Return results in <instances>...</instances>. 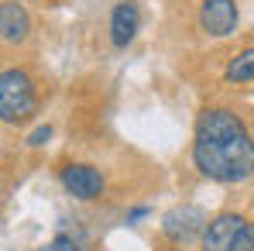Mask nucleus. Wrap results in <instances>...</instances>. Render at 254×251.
Returning a JSON list of instances; mask_svg holds the SVG:
<instances>
[{"instance_id": "f257e3e1", "label": "nucleus", "mask_w": 254, "mask_h": 251, "mask_svg": "<svg viewBox=\"0 0 254 251\" xmlns=\"http://www.w3.org/2000/svg\"><path fill=\"white\" fill-rule=\"evenodd\" d=\"M192 166L199 168V175L223 186L248 182L254 175V134L234 110L206 107L196 117Z\"/></svg>"}, {"instance_id": "f03ea898", "label": "nucleus", "mask_w": 254, "mask_h": 251, "mask_svg": "<svg viewBox=\"0 0 254 251\" xmlns=\"http://www.w3.org/2000/svg\"><path fill=\"white\" fill-rule=\"evenodd\" d=\"M38 110V89L28 69H3L0 73V121L24 124Z\"/></svg>"}, {"instance_id": "7ed1b4c3", "label": "nucleus", "mask_w": 254, "mask_h": 251, "mask_svg": "<svg viewBox=\"0 0 254 251\" xmlns=\"http://www.w3.org/2000/svg\"><path fill=\"white\" fill-rule=\"evenodd\" d=\"M210 217L203 207H192V203H182V207H172L165 217H162V234L175 241V245H186L192 238H203Z\"/></svg>"}, {"instance_id": "20e7f679", "label": "nucleus", "mask_w": 254, "mask_h": 251, "mask_svg": "<svg viewBox=\"0 0 254 251\" xmlns=\"http://www.w3.org/2000/svg\"><path fill=\"white\" fill-rule=\"evenodd\" d=\"M59 179H62V186H65V193L69 196H76V200H100L103 196V189H107V179H103V172L96 166H89V162H65L62 172H59Z\"/></svg>"}, {"instance_id": "39448f33", "label": "nucleus", "mask_w": 254, "mask_h": 251, "mask_svg": "<svg viewBox=\"0 0 254 251\" xmlns=\"http://www.w3.org/2000/svg\"><path fill=\"white\" fill-rule=\"evenodd\" d=\"M237 21H241V10H237L234 0H203L199 3V28L210 38L234 35L237 31Z\"/></svg>"}, {"instance_id": "423d86ee", "label": "nucleus", "mask_w": 254, "mask_h": 251, "mask_svg": "<svg viewBox=\"0 0 254 251\" xmlns=\"http://www.w3.org/2000/svg\"><path fill=\"white\" fill-rule=\"evenodd\" d=\"M31 38V14L21 0L0 3V42L3 45H24Z\"/></svg>"}, {"instance_id": "0eeeda50", "label": "nucleus", "mask_w": 254, "mask_h": 251, "mask_svg": "<svg viewBox=\"0 0 254 251\" xmlns=\"http://www.w3.org/2000/svg\"><path fill=\"white\" fill-rule=\"evenodd\" d=\"M141 31V7L137 0H121L110 10V42L114 48H127Z\"/></svg>"}, {"instance_id": "6e6552de", "label": "nucleus", "mask_w": 254, "mask_h": 251, "mask_svg": "<svg viewBox=\"0 0 254 251\" xmlns=\"http://www.w3.org/2000/svg\"><path fill=\"white\" fill-rule=\"evenodd\" d=\"M241 227H244L241 213H234V210L216 213L206 224V231H203V251H230V245H234V238H237Z\"/></svg>"}, {"instance_id": "1a4fd4ad", "label": "nucleus", "mask_w": 254, "mask_h": 251, "mask_svg": "<svg viewBox=\"0 0 254 251\" xmlns=\"http://www.w3.org/2000/svg\"><path fill=\"white\" fill-rule=\"evenodd\" d=\"M223 80L227 83H254V45L251 48H244V52H237L230 62H227V69H223Z\"/></svg>"}, {"instance_id": "9d476101", "label": "nucleus", "mask_w": 254, "mask_h": 251, "mask_svg": "<svg viewBox=\"0 0 254 251\" xmlns=\"http://www.w3.org/2000/svg\"><path fill=\"white\" fill-rule=\"evenodd\" d=\"M42 251H86V248H83V241H76L72 234H55V241L45 245Z\"/></svg>"}, {"instance_id": "9b49d317", "label": "nucleus", "mask_w": 254, "mask_h": 251, "mask_svg": "<svg viewBox=\"0 0 254 251\" xmlns=\"http://www.w3.org/2000/svg\"><path fill=\"white\" fill-rule=\"evenodd\" d=\"M230 251H254V224H248V220H244V227L237 231V238H234Z\"/></svg>"}, {"instance_id": "f8f14e48", "label": "nucleus", "mask_w": 254, "mask_h": 251, "mask_svg": "<svg viewBox=\"0 0 254 251\" xmlns=\"http://www.w3.org/2000/svg\"><path fill=\"white\" fill-rule=\"evenodd\" d=\"M48 138H52V127H48V124H45V127H35V131H31V138H28V145H31V148H42Z\"/></svg>"}, {"instance_id": "ddd939ff", "label": "nucleus", "mask_w": 254, "mask_h": 251, "mask_svg": "<svg viewBox=\"0 0 254 251\" xmlns=\"http://www.w3.org/2000/svg\"><path fill=\"white\" fill-rule=\"evenodd\" d=\"M251 207H254V196H251Z\"/></svg>"}]
</instances>
